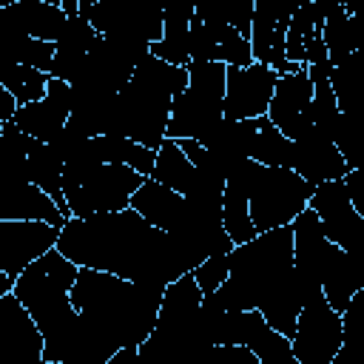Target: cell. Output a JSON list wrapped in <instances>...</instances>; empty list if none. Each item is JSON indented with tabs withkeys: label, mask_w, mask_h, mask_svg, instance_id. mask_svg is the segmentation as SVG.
<instances>
[{
	"label": "cell",
	"mask_w": 364,
	"mask_h": 364,
	"mask_svg": "<svg viewBox=\"0 0 364 364\" xmlns=\"http://www.w3.org/2000/svg\"><path fill=\"white\" fill-rule=\"evenodd\" d=\"M0 364H43L46 338L14 293L0 296Z\"/></svg>",
	"instance_id": "14"
},
{
	"label": "cell",
	"mask_w": 364,
	"mask_h": 364,
	"mask_svg": "<svg viewBox=\"0 0 364 364\" xmlns=\"http://www.w3.org/2000/svg\"><path fill=\"white\" fill-rule=\"evenodd\" d=\"M80 17H85L102 37L156 46L165 34V9H156L148 3L80 0Z\"/></svg>",
	"instance_id": "9"
},
{
	"label": "cell",
	"mask_w": 364,
	"mask_h": 364,
	"mask_svg": "<svg viewBox=\"0 0 364 364\" xmlns=\"http://www.w3.org/2000/svg\"><path fill=\"white\" fill-rule=\"evenodd\" d=\"M145 185V176L128 165H100L80 185L65 188L71 216L88 219L97 213H119L131 208V196Z\"/></svg>",
	"instance_id": "8"
},
{
	"label": "cell",
	"mask_w": 364,
	"mask_h": 364,
	"mask_svg": "<svg viewBox=\"0 0 364 364\" xmlns=\"http://www.w3.org/2000/svg\"><path fill=\"white\" fill-rule=\"evenodd\" d=\"M307 74H310V82H313V125L318 131H324L327 136H333L341 111H338L336 94L330 88V63L310 65Z\"/></svg>",
	"instance_id": "34"
},
{
	"label": "cell",
	"mask_w": 364,
	"mask_h": 364,
	"mask_svg": "<svg viewBox=\"0 0 364 364\" xmlns=\"http://www.w3.org/2000/svg\"><path fill=\"white\" fill-rule=\"evenodd\" d=\"M196 14V6L191 3H173L165 9V34L156 46H151V54L171 63V65H179V68H188L191 65V54H188V43H191V20Z\"/></svg>",
	"instance_id": "25"
},
{
	"label": "cell",
	"mask_w": 364,
	"mask_h": 364,
	"mask_svg": "<svg viewBox=\"0 0 364 364\" xmlns=\"http://www.w3.org/2000/svg\"><path fill=\"white\" fill-rule=\"evenodd\" d=\"M77 273L80 267L54 247L31 267H26L14 284V296L31 313L46 338L43 358L54 364H65L80 330V313L71 304V287L77 282Z\"/></svg>",
	"instance_id": "5"
},
{
	"label": "cell",
	"mask_w": 364,
	"mask_h": 364,
	"mask_svg": "<svg viewBox=\"0 0 364 364\" xmlns=\"http://www.w3.org/2000/svg\"><path fill=\"white\" fill-rule=\"evenodd\" d=\"M333 142L338 145L350 171H364V105L344 111L333 131Z\"/></svg>",
	"instance_id": "36"
},
{
	"label": "cell",
	"mask_w": 364,
	"mask_h": 364,
	"mask_svg": "<svg viewBox=\"0 0 364 364\" xmlns=\"http://www.w3.org/2000/svg\"><path fill=\"white\" fill-rule=\"evenodd\" d=\"M245 191L250 219L259 233L293 225L301 210H307L316 185L301 179L293 168H264L259 162L245 165Z\"/></svg>",
	"instance_id": "6"
},
{
	"label": "cell",
	"mask_w": 364,
	"mask_h": 364,
	"mask_svg": "<svg viewBox=\"0 0 364 364\" xmlns=\"http://www.w3.org/2000/svg\"><path fill=\"white\" fill-rule=\"evenodd\" d=\"M338 245H333L324 236L321 219L316 210H301L293 222V264L296 270L310 279L313 284L321 287V279L327 273V267L333 264V259L338 256Z\"/></svg>",
	"instance_id": "19"
},
{
	"label": "cell",
	"mask_w": 364,
	"mask_h": 364,
	"mask_svg": "<svg viewBox=\"0 0 364 364\" xmlns=\"http://www.w3.org/2000/svg\"><path fill=\"white\" fill-rule=\"evenodd\" d=\"M225 71L222 63H191L188 88L173 100L168 139H196L205 136L225 119Z\"/></svg>",
	"instance_id": "7"
},
{
	"label": "cell",
	"mask_w": 364,
	"mask_h": 364,
	"mask_svg": "<svg viewBox=\"0 0 364 364\" xmlns=\"http://www.w3.org/2000/svg\"><path fill=\"white\" fill-rule=\"evenodd\" d=\"M358 290H364V270L355 264V259L347 250H338V256L333 259V264L321 279V293L330 301V307L344 316V310L350 307Z\"/></svg>",
	"instance_id": "28"
},
{
	"label": "cell",
	"mask_w": 364,
	"mask_h": 364,
	"mask_svg": "<svg viewBox=\"0 0 364 364\" xmlns=\"http://www.w3.org/2000/svg\"><path fill=\"white\" fill-rule=\"evenodd\" d=\"M321 293L318 284L304 279L293 264V225L259 233L247 245L230 250L228 282L202 296V304L216 310H259L264 321L293 341L299 316L310 296Z\"/></svg>",
	"instance_id": "2"
},
{
	"label": "cell",
	"mask_w": 364,
	"mask_h": 364,
	"mask_svg": "<svg viewBox=\"0 0 364 364\" xmlns=\"http://www.w3.org/2000/svg\"><path fill=\"white\" fill-rule=\"evenodd\" d=\"M108 364H139V350H136V347H125V350H119Z\"/></svg>",
	"instance_id": "43"
},
{
	"label": "cell",
	"mask_w": 364,
	"mask_h": 364,
	"mask_svg": "<svg viewBox=\"0 0 364 364\" xmlns=\"http://www.w3.org/2000/svg\"><path fill=\"white\" fill-rule=\"evenodd\" d=\"M3 51H6V63H17V65H28V68H37V71H51L54 65V54H57V46L54 43H46V40H34V37H26V34H11L6 31L3 34Z\"/></svg>",
	"instance_id": "35"
},
{
	"label": "cell",
	"mask_w": 364,
	"mask_h": 364,
	"mask_svg": "<svg viewBox=\"0 0 364 364\" xmlns=\"http://www.w3.org/2000/svg\"><path fill=\"white\" fill-rule=\"evenodd\" d=\"M299 6L301 3L296 0H256L253 34H250L253 63L273 68L279 77L304 71L301 65L287 60V28Z\"/></svg>",
	"instance_id": "11"
},
{
	"label": "cell",
	"mask_w": 364,
	"mask_h": 364,
	"mask_svg": "<svg viewBox=\"0 0 364 364\" xmlns=\"http://www.w3.org/2000/svg\"><path fill=\"white\" fill-rule=\"evenodd\" d=\"M276 82H279V74L262 63H253L247 68L228 65V71H225V119L242 122V119L267 117Z\"/></svg>",
	"instance_id": "12"
},
{
	"label": "cell",
	"mask_w": 364,
	"mask_h": 364,
	"mask_svg": "<svg viewBox=\"0 0 364 364\" xmlns=\"http://www.w3.org/2000/svg\"><path fill=\"white\" fill-rule=\"evenodd\" d=\"M250 159L264 168H293V142L270 122V117H256Z\"/></svg>",
	"instance_id": "32"
},
{
	"label": "cell",
	"mask_w": 364,
	"mask_h": 364,
	"mask_svg": "<svg viewBox=\"0 0 364 364\" xmlns=\"http://www.w3.org/2000/svg\"><path fill=\"white\" fill-rule=\"evenodd\" d=\"M57 250L77 267L114 273L136 284H173L193 273V259L134 208L119 213L71 216L60 233Z\"/></svg>",
	"instance_id": "1"
},
{
	"label": "cell",
	"mask_w": 364,
	"mask_h": 364,
	"mask_svg": "<svg viewBox=\"0 0 364 364\" xmlns=\"http://www.w3.org/2000/svg\"><path fill=\"white\" fill-rule=\"evenodd\" d=\"M165 290L168 287L162 284H136L114 273L80 267L71 287V304L91 336L114 358L119 350H139V344L148 341L156 327Z\"/></svg>",
	"instance_id": "3"
},
{
	"label": "cell",
	"mask_w": 364,
	"mask_h": 364,
	"mask_svg": "<svg viewBox=\"0 0 364 364\" xmlns=\"http://www.w3.org/2000/svg\"><path fill=\"white\" fill-rule=\"evenodd\" d=\"M151 179L159 182V185H165V188H171V191H176V193H182V196L193 188L196 168L182 154V148H179L176 139H165L162 148L156 151V168H154Z\"/></svg>",
	"instance_id": "30"
},
{
	"label": "cell",
	"mask_w": 364,
	"mask_h": 364,
	"mask_svg": "<svg viewBox=\"0 0 364 364\" xmlns=\"http://www.w3.org/2000/svg\"><path fill=\"white\" fill-rule=\"evenodd\" d=\"M344 338L333 364H364V290H358L344 310Z\"/></svg>",
	"instance_id": "37"
},
{
	"label": "cell",
	"mask_w": 364,
	"mask_h": 364,
	"mask_svg": "<svg viewBox=\"0 0 364 364\" xmlns=\"http://www.w3.org/2000/svg\"><path fill=\"white\" fill-rule=\"evenodd\" d=\"M0 23H3V31L57 43L65 23H68V14L63 11L60 3H51V0H46V3L43 0H23V3L3 6Z\"/></svg>",
	"instance_id": "20"
},
{
	"label": "cell",
	"mask_w": 364,
	"mask_h": 364,
	"mask_svg": "<svg viewBox=\"0 0 364 364\" xmlns=\"http://www.w3.org/2000/svg\"><path fill=\"white\" fill-rule=\"evenodd\" d=\"M88 139H91V136H88L85 131H80L74 122H68V125H65V128H63V131L54 136L51 148H54V151H57V156L65 162V159H71V156H74V154H77V151H80V148H82Z\"/></svg>",
	"instance_id": "41"
},
{
	"label": "cell",
	"mask_w": 364,
	"mask_h": 364,
	"mask_svg": "<svg viewBox=\"0 0 364 364\" xmlns=\"http://www.w3.org/2000/svg\"><path fill=\"white\" fill-rule=\"evenodd\" d=\"M60 228L48 222H6L0 219V270L20 279L26 267L43 259L60 242Z\"/></svg>",
	"instance_id": "13"
},
{
	"label": "cell",
	"mask_w": 364,
	"mask_h": 364,
	"mask_svg": "<svg viewBox=\"0 0 364 364\" xmlns=\"http://www.w3.org/2000/svg\"><path fill=\"white\" fill-rule=\"evenodd\" d=\"M0 219H6V222H48L60 230L68 222V216L57 208V202L31 182H3Z\"/></svg>",
	"instance_id": "21"
},
{
	"label": "cell",
	"mask_w": 364,
	"mask_h": 364,
	"mask_svg": "<svg viewBox=\"0 0 364 364\" xmlns=\"http://www.w3.org/2000/svg\"><path fill=\"white\" fill-rule=\"evenodd\" d=\"M94 148L105 165H128L136 173H142L145 179H151V173L156 168V151L136 145L125 136H94Z\"/></svg>",
	"instance_id": "31"
},
{
	"label": "cell",
	"mask_w": 364,
	"mask_h": 364,
	"mask_svg": "<svg viewBox=\"0 0 364 364\" xmlns=\"http://www.w3.org/2000/svg\"><path fill=\"white\" fill-rule=\"evenodd\" d=\"M344 338V318L330 307L324 293H316L307 299L296 336H293V355L299 364H333V358L341 350Z\"/></svg>",
	"instance_id": "10"
},
{
	"label": "cell",
	"mask_w": 364,
	"mask_h": 364,
	"mask_svg": "<svg viewBox=\"0 0 364 364\" xmlns=\"http://www.w3.org/2000/svg\"><path fill=\"white\" fill-rule=\"evenodd\" d=\"M219 14L245 37L250 40L253 34V14H256V0H228V3H216Z\"/></svg>",
	"instance_id": "40"
},
{
	"label": "cell",
	"mask_w": 364,
	"mask_h": 364,
	"mask_svg": "<svg viewBox=\"0 0 364 364\" xmlns=\"http://www.w3.org/2000/svg\"><path fill=\"white\" fill-rule=\"evenodd\" d=\"M97 37H100L97 28L85 17L71 14L65 28H63V34H60V40L54 43L57 54H54V65H51L48 77L63 80V82H74L77 74L82 71V65L88 60V51L97 43Z\"/></svg>",
	"instance_id": "22"
},
{
	"label": "cell",
	"mask_w": 364,
	"mask_h": 364,
	"mask_svg": "<svg viewBox=\"0 0 364 364\" xmlns=\"http://www.w3.org/2000/svg\"><path fill=\"white\" fill-rule=\"evenodd\" d=\"M293 171L301 179H307L310 185L344 179L350 173V168H347L338 145L333 142V136H327L316 125L307 128L299 139H293Z\"/></svg>",
	"instance_id": "18"
},
{
	"label": "cell",
	"mask_w": 364,
	"mask_h": 364,
	"mask_svg": "<svg viewBox=\"0 0 364 364\" xmlns=\"http://www.w3.org/2000/svg\"><path fill=\"white\" fill-rule=\"evenodd\" d=\"M131 208L139 216H145L154 228L171 233L182 219L185 196L171 191V188H165V185H159V182H154V179H145V185L131 196Z\"/></svg>",
	"instance_id": "23"
},
{
	"label": "cell",
	"mask_w": 364,
	"mask_h": 364,
	"mask_svg": "<svg viewBox=\"0 0 364 364\" xmlns=\"http://www.w3.org/2000/svg\"><path fill=\"white\" fill-rule=\"evenodd\" d=\"M267 117L290 142L299 139L307 128H313V82L307 68L299 74L279 77Z\"/></svg>",
	"instance_id": "16"
},
{
	"label": "cell",
	"mask_w": 364,
	"mask_h": 364,
	"mask_svg": "<svg viewBox=\"0 0 364 364\" xmlns=\"http://www.w3.org/2000/svg\"><path fill=\"white\" fill-rule=\"evenodd\" d=\"M63 168H65V162L57 156V151L51 145L40 142V139L31 142L28 156H26V182L46 191L57 202V208L71 219V210H68V202L63 193Z\"/></svg>",
	"instance_id": "27"
},
{
	"label": "cell",
	"mask_w": 364,
	"mask_h": 364,
	"mask_svg": "<svg viewBox=\"0 0 364 364\" xmlns=\"http://www.w3.org/2000/svg\"><path fill=\"white\" fill-rule=\"evenodd\" d=\"M330 88L341 114L364 105V51H353L341 63L330 65Z\"/></svg>",
	"instance_id": "29"
},
{
	"label": "cell",
	"mask_w": 364,
	"mask_h": 364,
	"mask_svg": "<svg viewBox=\"0 0 364 364\" xmlns=\"http://www.w3.org/2000/svg\"><path fill=\"white\" fill-rule=\"evenodd\" d=\"M250 162V159H247ZM245 162V165H247ZM245 165H239L228 179H225V196H222V222L233 245H247L259 236L250 208H247V191H245Z\"/></svg>",
	"instance_id": "24"
},
{
	"label": "cell",
	"mask_w": 364,
	"mask_h": 364,
	"mask_svg": "<svg viewBox=\"0 0 364 364\" xmlns=\"http://www.w3.org/2000/svg\"><path fill=\"white\" fill-rule=\"evenodd\" d=\"M196 17L205 23V28L213 34L216 46H219V63L222 65H236V68H247L253 65V48L250 40H245L216 9V3H196Z\"/></svg>",
	"instance_id": "26"
},
{
	"label": "cell",
	"mask_w": 364,
	"mask_h": 364,
	"mask_svg": "<svg viewBox=\"0 0 364 364\" xmlns=\"http://www.w3.org/2000/svg\"><path fill=\"white\" fill-rule=\"evenodd\" d=\"M307 208L318 213L324 236L333 245H338L341 250H350L355 245V239L361 236V230H364V216L353 208V199L347 193L344 179L316 185V193H313Z\"/></svg>",
	"instance_id": "15"
},
{
	"label": "cell",
	"mask_w": 364,
	"mask_h": 364,
	"mask_svg": "<svg viewBox=\"0 0 364 364\" xmlns=\"http://www.w3.org/2000/svg\"><path fill=\"white\" fill-rule=\"evenodd\" d=\"M188 68L171 65L159 57H145L125 91L117 97V108L105 136H125L136 145L159 151L168 139L173 100L188 88Z\"/></svg>",
	"instance_id": "4"
},
{
	"label": "cell",
	"mask_w": 364,
	"mask_h": 364,
	"mask_svg": "<svg viewBox=\"0 0 364 364\" xmlns=\"http://www.w3.org/2000/svg\"><path fill=\"white\" fill-rule=\"evenodd\" d=\"M48 74L28 68V65H17V63H3L0 68V88H6L20 105L28 102H40L48 94Z\"/></svg>",
	"instance_id": "33"
},
{
	"label": "cell",
	"mask_w": 364,
	"mask_h": 364,
	"mask_svg": "<svg viewBox=\"0 0 364 364\" xmlns=\"http://www.w3.org/2000/svg\"><path fill=\"white\" fill-rule=\"evenodd\" d=\"M344 185H347V193L353 199V208L364 216V171H350L344 176Z\"/></svg>",
	"instance_id": "42"
},
{
	"label": "cell",
	"mask_w": 364,
	"mask_h": 364,
	"mask_svg": "<svg viewBox=\"0 0 364 364\" xmlns=\"http://www.w3.org/2000/svg\"><path fill=\"white\" fill-rule=\"evenodd\" d=\"M193 276H196V284H199L202 296L216 293V290L228 282V276H230V253H222V256H210V259H205V262L193 270Z\"/></svg>",
	"instance_id": "38"
},
{
	"label": "cell",
	"mask_w": 364,
	"mask_h": 364,
	"mask_svg": "<svg viewBox=\"0 0 364 364\" xmlns=\"http://www.w3.org/2000/svg\"><path fill=\"white\" fill-rule=\"evenodd\" d=\"M71 108H74V88H71V82H63V80H54V77H51V80H48V94H46V100L20 105L11 122H14L23 134H28V136H34V139L51 145L54 136L68 125Z\"/></svg>",
	"instance_id": "17"
},
{
	"label": "cell",
	"mask_w": 364,
	"mask_h": 364,
	"mask_svg": "<svg viewBox=\"0 0 364 364\" xmlns=\"http://www.w3.org/2000/svg\"><path fill=\"white\" fill-rule=\"evenodd\" d=\"M193 364H259L256 353L242 344H210L199 353Z\"/></svg>",
	"instance_id": "39"
}]
</instances>
